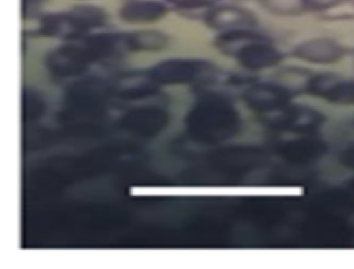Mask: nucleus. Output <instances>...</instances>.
Here are the masks:
<instances>
[{"label":"nucleus","mask_w":354,"mask_h":269,"mask_svg":"<svg viewBox=\"0 0 354 269\" xmlns=\"http://www.w3.org/2000/svg\"><path fill=\"white\" fill-rule=\"evenodd\" d=\"M293 53L301 61L326 65L341 61L345 49L333 39L317 38L300 43L294 48Z\"/></svg>","instance_id":"obj_1"},{"label":"nucleus","mask_w":354,"mask_h":269,"mask_svg":"<svg viewBox=\"0 0 354 269\" xmlns=\"http://www.w3.org/2000/svg\"><path fill=\"white\" fill-rule=\"evenodd\" d=\"M238 55L244 67L252 70L267 69L277 66L283 59L281 51L265 37L246 45Z\"/></svg>","instance_id":"obj_2"},{"label":"nucleus","mask_w":354,"mask_h":269,"mask_svg":"<svg viewBox=\"0 0 354 269\" xmlns=\"http://www.w3.org/2000/svg\"><path fill=\"white\" fill-rule=\"evenodd\" d=\"M210 21L213 26L223 30H252L258 24V19L252 12L238 7H223L211 13Z\"/></svg>","instance_id":"obj_3"},{"label":"nucleus","mask_w":354,"mask_h":269,"mask_svg":"<svg viewBox=\"0 0 354 269\" xmlns=\"http://www.w3.org/2000/svg\"><path fill=\"white\" fill-rule=\"evenodd\" d=\"M261 8L281 17H294L304 14V0H259Z\"/></svg>","instance_id":"obj_4"},{"label":"nucleus","mask_w":354,"mask_h":269,"mask_svg":"<svg viewBox=\"0 0 354 269\" xmlns=\"http://www.w3.org/2000/svg\"><path fill=\"white\" fill-rule=\"evenodd\" d=\"M345 0H304V11L326 12L339 8Z\"/></svg>","instance_id":"obj_5"},{"label":"nucleus","mask_w":354,"mask_h":269,"mask_svg":"<svg viewBox=\"0 0 354 269\" xmlns=\"http://www.w3.org/2000/svg\"><path fill=\"white\" fill-rule=\"evenodd\" d=\"M352 3H353V7H354V0H352Z\"/></svg>","instance_id":"obj_6"},{"label":"nucleus","mask_w":354,"mask_h":269,"mask_svg":"<svg viewBox=\"0 0 354 269\" xmlns=\"http://www.w3.org/2000/svg\"><path fill=\"white\" fill-rule=\"evenodd\" d=\"M345 1H348V0H345Z\"/></svg>","instance_id":"obj_7"}]
</instances>
